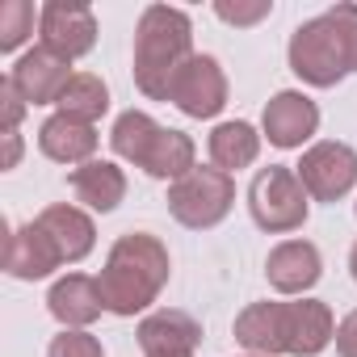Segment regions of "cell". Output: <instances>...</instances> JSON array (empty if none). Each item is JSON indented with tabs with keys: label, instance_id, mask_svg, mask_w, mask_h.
Here are the masks:
<instances>
[{
	"label": "cell",
	"instance_id": "15",
	"mask_svg": "<svg viewBox=\"0 0 357 357\" xmlns=\"http://www.w3.org/2000/svg\"><path fill=\"white\" fill-rule=\"evenodd\" d=\"M336 340V319L324 298H286V353L319 357Z\"/></svg>",
	"mask_w": 357,
	"mask_h": 357
},
{
	"label": "cell",
	"instance_id": "33",
	"mask_svg": "<svg viewBox=\"0 0 357 357\" xmlns=\"http://www.w3.org/2000/svg\"><path fill=\"white\" fill-rule=\"evenodd\" d=\"M248 357H252V353H248Z\"/></svg>",
	"mask_w": 357,
	"mask_h": 357
},
{
	"label": "cell",
	"instance_id": "20",
	"mask_svg": "<svg viewBox=\"0 0 357 357\" xmlns=\"http://www.w3.org/2000/svg\"><path fill=\"white\" fill-rule=\"evenodd\" d=\"M261 143L265 135L244 122V118H231V122H219L211 135H206V151H211V164L223 168V172H240V168H252L261 160Z\"/></svg>",
	"mask_w": 357,
	"mask_h": 357
},
{
	"label": "cell",
	"instance_id": "29",
	"mask_svg": "<svg viewBox=\"0 0 357 357\" xmlns=\"http://www.w3.org/2000/svg\"><path fill=\"white\" fill-rule=\"evenodd\" d=\"M332 344H336L340 357H357V307L336 324V340H332Z\"/></svg>",
	"mask_w": 357,
	"mask_h": 357
},
{
	"label": "cell",
	"instance_id": "6",
	"mask_svg": "<svg viewBox=\"0 0 357 357\" xmlns=\"http://www.w3.org/2000/svg\"><path fill=\"white\" fill-rule=\"evenodd\" d=\"M311 202H340L357 190V151L340 139H319L294 164Z\"/></svg>",
	"mask_w": 357,
	"mask_h": 357
},
{
	"label": "cell",
	"instance_id": "9",
	"mask_svg": "<svg viewBox=\"0 0 357 357\" xmlns=\"http://www.w3.org/2000/svg\"><path fill=\"white\" fill-rule=\"evenodd\" d=\"M319 130V105L303 93V89H282L265 101L261 114V135L278 147V151H294L303 143H311Z\"/></svg>",
	"mask_w": 357,
	"mask_h": 357
},
{
	"label": "cell",
	"instance_id": "4",
	"mask_svg": "<svg viewBox=\"0 0 357 357\" xmlns=\"http://www.w3.org/2000/svg\"><path fill=\"white\" fill-rule=\"evenodd\" d=\"M248 215L269 236H290L311 215V194L303 190L298 172L290 164H269L248 185Z\"/></svg>",
	"mask_w": 357,
	"mask_h": 357
},
{
	"label": "cell",
	"instance_id": "12",
	"mask_svg": "<svg viewBox=\"0 0 357 357\" xmlns=\"http://www.w3.org/2000/svg\"><path fill=\"white\" fill-rule=\"evenodd\" d=\"M265 278L282 298H307V290L324 278V257L311 240H282L265 257Z\"/></svg>",
	"mask_w": 357,
	"mask_h": 357
},
{
	"label": "cell",
	"instance_id": "14",
	"mask_svg": "<svg viewBox=\"0 0 357 357\" xmlns=\"http://www.w3.org/2000/svg\"><path fill=\"white\" fill-rule=\"evenodd\" d=\"M47 311L59 319V328H89L109 307H105V294H101L97 278H89V273H63L47 290Z\"/></svg>",
	"mask_w": 357,
	"mask_h": 357
},
{
	"label": "cell",
	"instance_id": "3",
	"mask_svg": "<svg viewBox=\"0 0 357 357\" xmlns=\"http://www.w3.org/2000/svg\"><path fill=\"white\" fill-rule=\"evenodd\" d=\"M231 206H236V176L215 164H198L181 181L168 185V215L190 231L219 227L231 215Z\"/></svg>",
	"mask_w": 357,
	"mask_h": 357
},
{
	"label": "cell",
	"instance_id": "26",
	"mask_svg": "<svg viewBox=\"0 0 357 357\" xmlns=\"http://www.w3.org/2000/svg\"><path fill=\"white\" fill-rule=\"evenodd\" d=\"M215 17L223 26L248 30V26H261L265 17H273V0H215Z\"/></svg>",
	"mask_w": 357,
	"mask_h": 357
},
{
	"label": "cell",
	"instance_id": "7",
	"mask_svg": "<svg viewBox=\"0 0 357 357\" xmlns=\"http://www.w3.org/2000/svg\"><path fill=\"white\" fill-rule=\"evenodd\" d=\"M38 43L59 59H84L97 47V13L84 0H47L38 13Z\"/></svg>",
	"mask_w": 357,
	"mask_h": 357
},
{
	"label": "cell",
	"instance_id": "24",
	"mask_svg": "<svg viewBox=\"0 0 357 357\" xmlns=\"http://www.w3.org/2000/svg\"><path fill=\"white\" fill-rule=\"evenodd\" d=\"M38 13L30 0H5L0 5V51L13 55L26 47V38H34V26H38Z\"/></svg>",
	"mask_w": 357,
	"mask_h": 357
},
{
	"label": "cell",
	"instance_id": "2",
	"mask_svg": "<svg viewBox=\"0 0 357 357\" xmlns=\"http://www.w3.org/2000/svg\"><path fill=\"white\" fill-rule=\"evenodd\" d=\"M194 22L176 5H147L135 26V89L147 101H168L172 80L194 59Z\"/></svg>",
	"mask_w": 357,
	"mask_h": 357
},
{
	"label": "cell",
	"instance_id": "8",
	"mask_svg": "<svg viewBox=\"0 0 357 357\" xmlns=\"http://www.w3.org/2000/svg\"><path fill=\"white\" fill-rule=\"evenodd\" d=\"M168 101L185 118H198V122L219 118L223 105H227V72H223V63L215 55H194L181 72H176Z\"/></svg>",
	"mask_w": 357,
	"mask_h": 357
},
{
	"label": "cell",
	"instance_id": "13",
	"mask_svg": "<svg viewBox=\"0 0 357 357\" xmlns=\"http://www.w3.org/2000/svg\"><path fill=\"white\" fill-rule=\"evenodd\" d=\"M55 269H63V257L51 244V236L38 227V219H30V223H22V227L9 231V240H5V273L9 278H17V282H43Z\"/></svg>",
	"mask_w": 357,
	"mask_h": 357
},
{
	"label": "cell",
	"instance_id": "30",
	"mask_svg": "<svg viewBox=\"0 0 357 357\" xmlns=\"http://www.w3.org/2000/svg\"><path fill=\"white\" fill-rule=\"evenodd\" d=\"M0 139H5V172H9L22 164V130H5Z\"/></svg>",
	"mask_w": 357,
	"mask_h": 357
},
{
	"label": "cell",
	"instance_id": "27",
	"mask_svg": "<svg viewBox=\"0 0 357 357\" xmlns=\"http://www.w3.org/2000/svg\"><path fill=\"white\" fill-rule=\"evenodd\" d=\"M324 17L332 22L336 38H340V47H344L349 72H357V5H353V0H336V5H332Z\"/></svg>",
	"mask_w": 357,
	"mask_h": 357
},
{
	"label": "cell",
	"instance_id": "21",
	"mask_svg": "<svg viewBox=\"0 0 357 357\" xmlns=\"http://www.w3.org/2000/svg\"><path fill=\"white\" fill-rule=\"evenodd\" d=\"M160 130H164V126H160L147 109H122V114L114 118V126H109V151H114L118 160L143 168L147 155H151V147H155V139H160Z\"/></svg>",
	"mask_w": 357,
	"mask_h": 357
},
{
	"label": "cell",
	"instance_id": "5",
	"mask_svg": "<svg viewBox=\"0 0 357 357\" xmlns=\"http://www.w3.org/2000/svg\"><path fill=\"white\" fill-rule=\"evenodd\" d=\"M286 63H290V72H294L303 84H311V89H336L344 76H353V72H349V59H344V47H340L332 22H328L324 13H319V17H307V22L290 34V43H286Z\"/></svg>",
	"mask_w": 357,
	"mask_h": 357
},
{
	"label": "cell",
	"instance_id": "11",
	"mask_svg": "<svg viewBox=\"0 0 357 357\" xmlns=\"http://www.w3.org/2000/svg\"><path fill=\"white\" fill-rule=\"evenodd\" d=\"M72 76H76L72 63L59 59L55 51H47L43 43L30 47V51H22L17 63L9 68V80H13V89L22 93V101L30 109L34 105H59V97H63V89H68Z\"/></svg>",
	"mask_w": 357,
	"mask_h": 357
},
{
	"label": "cell",
	"instance_id": "22",
	"mask_svg": "<svg viewBox=\"0 0 357 357\" xmlns=\"http://www.w3.org/2000/svg\"><path fill=\"white\" fill-rule=\"evenodd\" d=\"M194 168H198V143L185 130L164 126L160 139H155V147H151V155H147V164H143V172L155 176V181L172 185V181H181L185 172H194Z\"/></svg>",
	"mask_w": 357,
	"mask_h": 357
},
{
	"label": "cell",
	"instance_id": "32",
	"mask_svg": "<svg viewBox=\"0 0 357 357\" xmlns=\"http://www.w3.org/2000/svg\"><path fill=\"white\" fill-rule=\"evenodd\" d=\"M353 215H357V202H353Z\"/></svg>",
	"mask_w": 357,
	"mask_h": 357
},
{
	"label": "cell",
	"instance_id": "28",
	"mask_svg": "<svg viewBox=\"0 0 357 357\" xmlns=\"http://www.w3.org/2000/svg\"><path fill=\"white\" fill-rule=\"evenodd\" d=\"M26 101H22V93L13 89V80L5 76L0 80V135L5 130H22V118H26Z\"/></svg>",
	"mask_w": 357,
	"mask_h": 357
},
{
	"label": "cell",
	"instance_id": "17",
	"mask_svg": "<svg viewBox=\"0 0 357 357\" xmlns=\"http://www.w3.org/2000/svg\"><path fill=\"white\" fill-rule=\"evenodd\" d=\"M236 340L252 353V357H282L286 353V298H265V303H248L236 315Z\"/></svg>",
	"mask_w": 357,
	"mask_h": 357
},
{
	"label": "cell",
	"instance_id": "19",
	"mask_svg": "<svg viewBox=\"0 0 357 357\" xmlns=\"http://www.w3.org/2000/svg\"><path fill=\"white\" fill-rule=\"evenodd\" d=\"M72 194L89 215H109L126 198V172L114 160H89L72 168Z\"/></svg>",
	"mask_w": 357,
	"mask_h": 357
},
{
	"label": "cell",
	"instance_id": "16",
	"mask_svg": "<svg viewBox=\"0 0 357 357\" xmlns=\"http://www.w3.org/2000/svg\"><path fill=\"white\" fill-rule=\"evenodd\" d=\"M38 227L51 236V244L59 248L63 265H80L93 248H97V223L84 206H72V202H55L47 211L34 215Z\"/></svg>",
	"mask_w": 357,
	"mask_h": 357
},
{
	"label": "cell",
	"instance_id": "23",
	"mask_svg": "<svg viewBox=\"0 0 357 357\" xmlns=\"http://www.w3.org/2000/svg\"><path fill=\"white\" fill-rule=\"evenodd\" d=\"M55 114H68V118H76V122L97 126V122L109 114V84H105L101 76H93V72H76V76L68 80V89H63V97H59V105H55Z\"/></svg>",
	"mask_w": 357,
	"mask_h": 357
},
{
	"label": "cell",
	"instance_id": "18",
	"mask_svg": "<svg viewBox=\"0 0 357 357\" xmlns=\"http://www.w3.org/2000/svg\"><path fill=\"white\" fill-rule=\"evenodd\" d=\"M97 143H101L97 126L76 122V118H68V114H51V118L38 126V151H43L47 160H55V164L80 168V164L97 160Z\"/></svg>",
	"mask_w": 357,
	"mask_h": 357
},
{
	"label": "cell",
	"instance_id": "10",
	"mask_svg": "<svg viewBox=\"0 0 357 357\" xmlns=\"http://www.w3.org/2000/svg\"><path fill=\"white\" fill-rule=\"evenodd\" d=\"M135 340L143 357H194L202 344V324L181 307H160L139 319Z\"/></svg>",
	"mask_w": 357,
	"mask_h": 357
},
{
	"label": "cell",
	"instance_id": "1",
	"mask_svg": "<svg viewBox=\"0 0 357 357\" xmlns=\"http://www.w3.org/2000/svg\"><path fill=\"white\" fill-rule=\"evenodd\" d=\"M168 278H172L168 248L151 231L118 236L109 257H105V265H101V273H97L109 315H122V319H135V315L151 311V303L160 298Z\"/></svg>",
	"mask_w": 357,
	"mask_h": 357
},
{
	"label": "cell",
	"instance_id": "31",
	"mask_svg": "<svg viewBox=\"0 0 357 357\" xmlns=\"http://www.w3.org/2000/svg\"><path fill=\"white\" fill-rule=\"evenodd\" d=\"M349 273H353V282H357V244L349 248Z\"/></svg>",
	"mask_w": 357,
	"mask_h": 357
},
{
	"label": "cell",
	"instance_id": "25",
	"mask_svg": "<svg viewBox=\"0 0 357 357\" xmlns=\"http://www.w3.org/2000/svg\"><path fill=\"white\" fill-rule=\"evenodd\" d=\"M47 357H105V344L89 328H59L47 344Z\"/></svg>",
	"mask_w": 357,
	"mask_h": 357
}]
</instances>
